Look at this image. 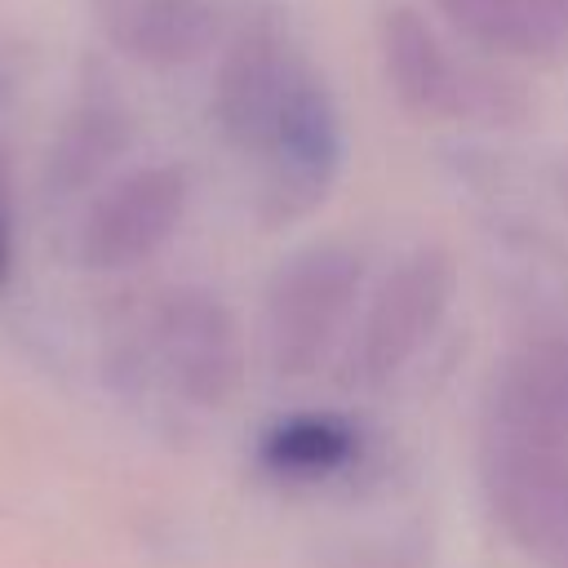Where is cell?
Here are the masks:
<instances>
[{
  "label": "cell",
  "instance_id": "6da1fadb",
  "mask_svg": "<svg viewBox=\"0 0 568 568\" xmlns=\"http://www.w3.org/2000/svg\"><path fill=\"white\" fill-rule=\"evenodd\" d=\"M479 475L506 537L546 568H568V333L501 364L484 404Z\"/></svg>",
  "mask_w": 568,
  "mask_h": 568
},
{
  "label": "cell",
  "instance_id": "7a4b0ae2",
  "mask_svg": "<svg viewBox=\"0 0 568 568\" xmlns=\"http://www.w3.org/2000/svg\"><path fill=\"white\" fill-rule=\"evenodd\" d=\"M377 58L395 102L417 120L448 124H519L528 115L524 84L497 67L457 58L417 4H390L377 18Z\"/></svg>",
  "mask_w": 568,
  "mask_h": 568
},
{
  "label": "cell",
  "instance_id": "3957f363",
  "mask_svg": "<svg viewBox=\"0 0 568 568\" xmlns=\"http://www.w3.org/2000/svg\"><path fill=\"white\" fill-rule=\"evenodd\" d=\"M457 297V262L444 244L399 253L386 275L359 297L351 333L337 351V382L346 390L390 386L439 333Z\"/></svg>",
  "mask_w": 568,
  "mask_h": 568
},
{
  "label": "cell",
  "instance_id": "277c9868",
  "mask_svg": "<svg viewBox=\"0 0 568 568\" xmlns=\"http://www.w3.org/2000/svg\"><path fill=\"white\" fill-rule=\"evenodd\" d=\"M364 297V257L342 240H315L288 253L262 302L266 364L284 382L320 373L346 342Z\"/></svg>",
  "mask_w": 568,
  "mask_h": 568
},
{
  "label": "cell",
  "instance_id": "5b68a950",
  "mask_svg": "<svg viewBox=\"0 0 568 568\" xmlns=\"http://www.w3.org/2000/svg\"><path fill=\"white\" fill-rule=\"evenodd\" d=\"M262 169L257 209L266 226H288L306 213H315L328 191L337 186L342 160H346V129L342 106L328 89V80L302 62L275 120L266 124L257 151L248 155Z\"/></svg>",
  "mask_w": 568,
  "mask_h": 568
},
{
  "label": "cell",
  "instance_id": "8992f818",
  "mask_svg": "<svg viewBox=\"0 0 568 568\" xmlns=\"http://www.w3.org/2000/svg\"><path fill=\"white\" fill-rule=\"evenodd\" d=\"M191 169L178 160H151L93 186L84 204L71 253L93 275H124L146 266L186 222Z\"/></svg>",
  "mask_w": 568,
  "mask_h": 568
},
{
  "label": "cell",
  "instance_id": "52a82bcc",
  "mask_svg": "<svg viewBox=\"0 0 568 568\" xmlns=\"http://www.w3.org/2000/svg\"><path fill=\"white\" fill-rule=\"evenodd\" d=\"M142 346L169 395L191 408H222L244 382L240 320L217 293L200 284H182L155 297Z\"/></svg>",
  "mask_w": 568,
  "mask_h": 568
},
{
  "label": "cell",
  "instance_id": "ba28073f",
  "mask_svg": "<svg viewBox=\"0 0 568 568\" xmlns=\"http://www.w3.org/2000/svg\"><path fill=\"white\" fill-rule=\"evenodd\" d=\"M302 62L306 58L293 44V31L275 4L244 13V22L222 44V58L213 71V93H209V115L231 151H240V155L257 151V142H262L266 124L275 120Z\"/></svg>",
  "mask_w": 568,
  "mask_h": 568
},
{
  "label": "cell",
  "instance_id": "9c48e42d",
  "mask_svg": "<svg viewBox=\"0 0 568 568\" xmlns=\"http://www.w3.org/2000/svg\"><path fill=\"white\" fill-rule=\"evenodd\" d=\"M102 40L138 67L178 71L213 53L222 13L213 0H84Z\"/></svg>",
  "mask_w": 568,
  "mask_h": 568
},
{
  "label": "cell",
  "instance_id": "30bf717a",
  "mask_svg": "<svg viewBox=\"0 0 568 568\" xmlns=\"http://www.w3.org/2000/svg\"><path fill=\"white\" fill-rule=\"evenodd\" d=\"M133 142V111L106 80H89L75 102L67 106L49 155H44V191L58 200L84 195L102 186V178L115 169V160Z\"/></svg>",
  "mask_w": 568,
  "mask_h": 568
},
{
  "label": "cell",
  "instance_id": "8fae6325",
  "mask_svg": "<svg viewBox=\"0 0 568 568\" xmlns=\"http://www.w3.org/2000/svg\"><path fill=\"white\" fill-rule=\"evenodd\" d=\"M479 53L506 62H559L568 53V0H430Z\"/></svg>",
  "mask_w": 568,
  "mask_h": 568
},
{
  "label": "cell",
  "instance_id": "7c38bea8",
  "mask_svg": "<svg viewBox=\"0 0 568 568\" xmlns=\"http://www.w3.org/2000/svg\"><path fill=\"white\" fill-rule=\"evenodd\" d=\"M355 453H359L355 426L346 417H328V413L284 417L257 444L262 466L275 470L280 479H320V475H333L346 462H355Z\"/></svg>",
  "mask_w": 568,
  "mask_h": 568
},
{
  "label": "cell",
  "instance_id": "4fadbf2b",
  "mask_svg": "<svg viewBox=\"0 0 568 568\" xmlns=\"http://www.w3.org/2000/svg\"><path fill=\"white\" fill-rule=\"evenodd\" d=\"M9 266H13V231H9V213H4V200H0V284L9 280Z\"/></svg>",
  "mask_w": 568,
  "mask_h": 568
}]
</instances>
